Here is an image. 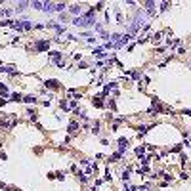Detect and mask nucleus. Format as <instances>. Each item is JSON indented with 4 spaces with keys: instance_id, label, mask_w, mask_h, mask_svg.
I'll use <instances>...</instances> for the list:
<instances>
[{
    "instance_id": "1",
    "label": "nucleus",
    "mask_w": 191,
    "mask_h": 191,
    "mask_svg": "<svg viewBox=\"0 0 191 191\" xmlns=\"http://www.w3.org/2000/svg\"><path fill=\"white\" fill-rule=\"evenodd\" d=\"M75 25L77 27H90V25H96V21H94V17H77L75 19Z\"/></svg>"
},
{
    "instance_id": "2",
    "label": "nucleus",
    "mask_w": 191,
    "mask_h": 191,
    "mask_svg": "<svg viewBox=\"0 0 191 191\" xmlns=\"http://www.w3.org/2000/svg\"><path fill=\"white\" fill-rule=\"evenodd\" d=\"M13 69H16L13 65H0V73H10V75L16 77V75H17V71H13Z\"/></svg>"
},
{
    "instance_id": "3",
    "label": "nucleus",
    "mask_w": 191,
    "mask_h": 191,
    "mask_svg": "<svg viewBox=\"0 0 191 191\" xmlns=\"http://www.w3.org/2000/svg\"><path fill=\"white\" fill-rule=\"evenodd\" d=\"M46 88H52V90H56V88H59V80H56V78H50V80L44 82Z\"/></svg>"
},
{
    "instance_id": "4",
    "label": "nucleus",
    "mask_w": 191,
    "mask_h": 191,
    "mask_svg": "<svg viewBox=\"0 0 191 191\" xmlns=\"http://www.w3.org/2000/svg\"><path fill=\"white\" fill-rule=\"evenodd\" d=\"M35 48H36V50H48V48H50V40H42V42H36L35 44Z\"/></svg>"
},
{
    "instance_id": "5",
    "label": "nucleus",
    "mask_w": 191,
    "mask_h": 191,
    "mask_svg": "<svg viewBox=\"0 0 191 191\" xmlns=\"http://www.w3.org/2000/svg\"><path fill=\"white\" fill-rule=\"evenodd\" d=\"M126 147H128V140H126V138H120V140H119V153H124Z\"/></svg>"
},
{
    "instance_id": "6",
    "label": "nucleus",
    "mask_w": 191,
    "mask_h": 191,
    "mask_svg": "<svg viewBox=\"0 0 191 191\" xmlns=\"http://www.w3.org/2000/svg\"><path fill=\"white\" fill-rule=\"evenodd\" d=\"M42 10H46V12H56V4H52V2H44Z\"/></svg>"
},
{
    "instance_id": "7",
    "label": "nucleus",
    "mask_w": 191,
    "mask_h": 191,
    "mask_svg": "<svg viewBox=\"0 0 191 191\" xmlns=\"http://www.w3.org/2000/svg\"><path fill=\"white\" fill-rule=\"evenodd\" d=\"M50 56H52V59H54V61L61 63V54H59V52H50Z\"/></svg>"
},
{
    "instance_id": "8",
    "label": "nucleus",
    "mask_w": 191,
    "mask_h": 191,
    "mask_svg": "<svg viewBox=\"0 0 191 191\" xmlns=\"http://www.w3.org/2000/svg\"><path fill=\"white\" fill-rule=\"evenodd\" d=\"M92 103H94V107H103V101H101V96H96Z\"/></svg>"
},
{
    "instance_id": "9",
    "label": "nucleus",
    "mask_w": 191,
    "mask_h": 191,
    "mask_svg": "<svg viewBox=\"0 0 191 191\" xmlns=\"http://www.w3.org/2000/svg\"><path fill=\"white\" fill-rule=\"evenodd\" d=\"M143 153H145V145H141V147H136V155H138V157H143Z\"/></svg>"
},
{
    "instance_id": "10",
    "label": "nucleus",
    "mask_w": 191,
    "mask_h": 191,
    "mask_svg": "<svg viewBox=\"0 0 191 191\" xmlns=\"http://www.w3.org/2000/svg\"><path fill=\"white\" fill-rule=\"evenodd\" d=\"M122 180H124V182H128V180H130V168H126L124 172H122Z\"/></svg>"
},
{
    "instance_id": "11",
    "label": "nucleus",
    "mask_w": 191,
    "mask_h": 191,
    "mask_svg": "<svg viewBox=\"0 0 191 191\" xmlns=\"http://www.w3.org/2000/svg\"><path fill=\"white\" fill-rule=\"evenodd\" d=\"M23 101H27V103H36V97H35V96H27Z\"/></svg>"
},
{
    "instance_id": "12",
    "label": "nucleus",
    "mask_w": 191,
    "mask_h": 191,
    "mask_svg": "<svg viewBox=\"0 0 191 191\" xmlns=\"http://www.w3.org/2000/svg\"><path fill=\"white\" fill-rule=\"evenodd\" d=\"M33 25H31V21H23V31H31Z\"/></svg>"
},
{
    "instance_id": "13",
    "label": "nucleus",
    "mask_w": 191,
    "mask_h": 191,
    "mask_svg": "<svg viewBox=\"0 0 191 191\" xmlns=\"http://www.w3.org/2000/svg\"><path fill=\"white\" fill-rule=\"evenodd\" d=\"M31 6H33V8H36V10H42L44 2H31Z\"/></svg>"
},
{
    "instance_id": "14",
    "label": "nucleus",
    "mask_w": 191,
    "mask_h": 191,
    "mask_svg": "<svg viewBox=\"0 0 191 191\" xmlns=\"http://www.w3.org/2000/svg\"><path fill=\"white\" fill-rule=\"evenodd\" d=\"M0 94H2V96L8 94V86H6V84H0Z\"/></svg>"
},
{
    "instance_id": "15",
    "label": "nucleus",
    "mask_w": 191,
    "mask_h": 191,
    "mask_svg": "<svg viewBox=\"0 0 191 191\" xmlns=\"http://www.w3.org/2000/svg\"><path fill=\"white\" fill-rule=\"evenodd\" d=\"M12 101H21V94H12Z\"/></svg>"
},
{
    "instance_id": "16",
    "label": "nucleus",
    "mask_w": 191,
    "mask_h": 191,
    "mask_svg": "<svg viewBox=\"0 0 191 191\" xmlns=\"http://www.w3.org/2000/svg\"><path fill=\"white\" fill-rule=\"evenodd\" d=\"M145 132H147V126H140V128H138V134L140 136H143Z\"/></svg>"
},
{
    "instance_id": "17",
    "label": "nucleus",
    "mask_w": 191,
    "mask_h": 191,
    "mask_svg": "<svg viewBox=\"0 0 191 191\" xmlns=\"http://www.w3.org/2000/svg\"><path fill=\"white\" fill-rule=\"evenodd\" d=\"M27 115L31 117V120H36V113H35L33 109H29V113H27Z\"/></svg>"
},
{
    "instance_id": "18",
    "label": "nucleus",
    "mask_w": 191,
    "mask_h": 191,
    "mask_svg": "<svg viewBox=\"0 0 191 191\" xmlns=\"http://www.w3.org/2000/svg\"><path fill=\"white\" fill-rule=\"evenodd\" d=\"M71 13H75V16H77V13H80V6H73L71 8Z\"/></svg>"
},
{
    "instance_id": "19",
    "label": "nucleus",
    "mask_w": 191,
    "mask_h": 191,
    "mask_svg": "<svg viewBox=\"0 0 191 191\" xmlns=\"http://www.w3.org/2000/svg\"><path fill=\"white\" fill-rule=\"evenodd\" d=\"M78 128V124H77V122H71V124H69V132H75Z\"/></svg>"
},
{
    "instance_id": "20",
    "label": "nucleus",
    "mask_w": 191,
    "mask_h": 191,
    "mask_svg": "<svg viewBox=\"0 0 191 191\" xmlns=\"http://www.w3.org/2000/svg\"><path fill=\"white\" fill-rule=\"evenodd\" d=\"M136 189H138V187H134V185H130V184L124 185V191H136Z\"/></svg>"
},
{
    "instance_id": "21",
    "label": "nucleus",
    "mask_w": 191,
    "mask_h": 191,
    "mask_svg": "<svg viewBox=\"0 0 191 191\" xmlns=\"http://www.w3.org/2000/svg\"><path fill=\"white\" fill-rule=\"evenodd\" d=\"M170 151H172V153H180V151H182V145H174Z\"/></svg>"
},
{
    "instance_id": "22",
    "label": "nucleus",
    "mask_w": 191,
    "mask_h": 191,
    "mask_svg": "<svg viewBox=\"0 0 191 191\" xmlns=\"http://www.w3.org/2000/svg\"><path fill=\"white\" fill-rule=\"evenodd\" d=\"M25 6H27V2H21V4H17V12H21V10H25Z\"/></svg>"
},
{
    "instance_id": "23",
    "label": "nucleus",
    "mask_w": 191,
    "mask_h": 191,
    "mask_svg": "<svg viewBox=\"0 0 191 191\" xmlns=\"http://www.w3.org/2000/svg\"><path fill=\"white\" fill-rule=\"evenodd\" d=\"M63 10H65V4H57L56 6V12H63Z\"/></svg>"
},
{
    "instance_id": "24",
    "label": "nucleus",
    "mask_w": 191,
    "mask_h": 191,
    "mask_svg": "<svg viewBox=\"0 0 191 191\" xmlns=\"http://www.w3.org/2000/svg\"><path fill=\"white\" fill-rule=\"evenodd\" d=\"M151 38H153V40H157V42H159V40H161V33H155V35H151Z\"/></svg>"
},
{
    "instance_id": "25",
    "label": "nucleus",
    "mask_w": 191,
    "mask_h": 191,
    "mask_svg": "<svg viewBox=\"0 0 191 191\" xmlns=\"http://www.w3.org/2000/svg\"><path fill=\"white\" fill-rule=\"evenodd\" d=\"M56 178H57V180H65V174H63V172H57Z\"/></svg>"
},
{
    "instance_id": "26",
    "label": "nucleus",
    "mask_w": 191,
    "mask_h": 191,
    "mask_svg": "<svg viewBox=\"0 0 191 191\" xmlns=\"http://www.w3.org/2000/svg\"><path fill=\"white\" fill-rule=\"evenodd\" d=\"M120 155H122V153H115L113 157H111V159H113V161H117V159H120Z\"/></svg>"
}]
</instances>
